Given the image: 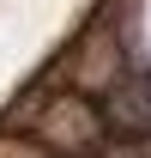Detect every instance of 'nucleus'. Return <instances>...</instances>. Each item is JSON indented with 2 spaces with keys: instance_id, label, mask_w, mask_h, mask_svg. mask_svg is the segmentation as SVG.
Instances as JSON below:
<instances>
[{
  "instance_id": "1",
  "label": "nucleus",
  "mask_w": 151,
  "mask_h": 158,
  "mask_svg": "<svg viewBox=\"0 0 151 158\" xmlns=\"http://www.w3.org/2000/svg\"><path fill=\"white\" fill-rule=\"evenodd\" d=\"M30 134H37L55 158H85V152L103 146L109 122H103V110H97L91 98H73V91H67V98H48V103H42V116H37Z\"/></svg>"
}]
</instances>
